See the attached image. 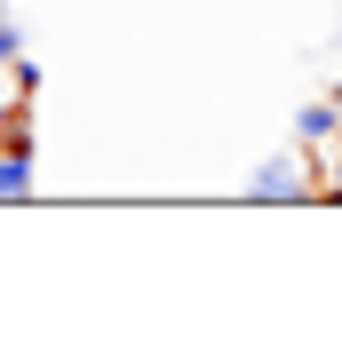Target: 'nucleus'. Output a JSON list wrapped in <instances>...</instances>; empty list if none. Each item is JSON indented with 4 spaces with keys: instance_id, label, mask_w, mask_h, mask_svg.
Here are the masks:
<instances>
[{
    "instance_id": "obj_4",
    "label": "nucleus",
    "mask_w": 342,
    "mask_h": 350,
    "mask_svg": "<svg viewBox=\"0 0 342 350\" xmlns=\"http://www.w3.org/2000/svg\"><path fill=\"white\" fill-rule=\"evenodd\" d=\"M16 56H24V24L0 8V64H16Z\"/></svg>"
},
{
    "instance_id": "obj_3",
    "label": "nucleus",
    "mask_w": 342,
    "mask_h": 350,
    "mask_svg": "<svg viewBox=\"0 0 342 350\" xmlns=\"http://www.w3.org/2000/svg\"><path fill=\"white\" fill-rule=\"evenodd\" d=\"M32 191V152H0V199H24Z\"/></svg>"
},
{
    "instance_id": "obj_5",
    "label": "nucleus",
    "mask_w": 342,
    "mask_h": 350,
    "mask_svg": "<svg viewBox=\"0 0 342 350\" xmlns=\"http://www.w3.org/2000/svg\"><path fill=\"white\" fill-rule=\"evenodd\" d=\"M8 80H16V96H40V64H32V48L8 64Z\"/></svg>"
},
{
    "instance_id": "obj_1",
    "label": "nucleus",
    "mask_w": 342,
    "mask_h": 350,
    "mask_svg": "<svg viewBox=\"0 0 342 350\" xmlns=\"http://www.w3.org/2000/svg\"><path fill=\"white\" fill-rule=\"evenodd\" d=\"M311 191H319V167H311L302 144H278V152L255 159V175H247V199H311Z\"/></svg>"
},
{
    "instance_id": "obj_2",
    "label": "nucleus",
    "mask_w": 342,
    "mask_h": 350,
    "mask_svg": "<svg viewBox=\"0 0 342 350\" xmlns=\"http://www.w3.org/2000/svg\"><path fill=\"white\" fill-rule=\"evenodd\" d=\"M334 135H342V96L295 111V144H302V152H319V144H334Z\"/></svg>"
}]
</instances>
